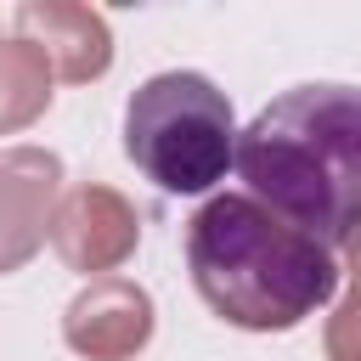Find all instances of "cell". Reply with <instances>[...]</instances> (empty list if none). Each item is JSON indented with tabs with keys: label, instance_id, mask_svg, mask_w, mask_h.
I'll return each mask as SVG.
<instances>
[{
	"label": "cell",
	"instance_id": "1",
	"mask_svg": "<svg viewBox=\"0 0 361 361\" xmlns=\"http://www.w3.org/2000/svg\"><path fill=\"white\" fill-rule=\"evenodd\" d=\"M237 180L322 248L350 243L361 231V85L310 79L271 96L237 135Z\"/></svg>",
	"mask_w": 361,
	"mask_h": 361
},
{
	"label": "cell",
	"instance_id": "2",
	"mask_svg": "<svg viewBox=\"0 0 361 361\" xmlns=\"http://www.w3.org/2000/svg\"><path fill=\"white\" fill-rule=\"evenodd\" d=\"M186 265L203 305L248 333H288L338 293V259L248 192H220L186 220Z\"/></svg>",
	"mask_w": 361,
	"mask_h": 361
},
{
	"label": "cell",
	"instance_id": "3",
	"mask_svg": "<svg viewBox=\"0 0 361 361\" xmlns=\"http://www.w3.org/2000/svg\"><path fill=\"white\" fill-rule=\"evenodd\" d=\"M231 96L197 68H164L124 102V158L169 197H203L237 169Z\"/></svg>",
	"mask_w": 361,
	"mask_h": 361
}]
</instances>
